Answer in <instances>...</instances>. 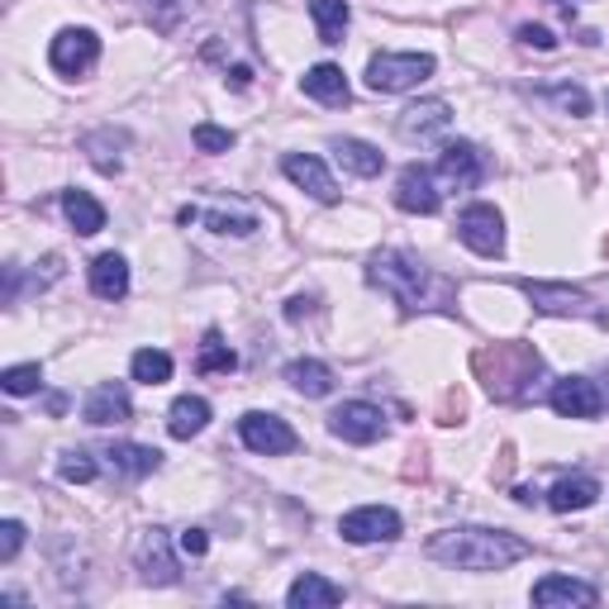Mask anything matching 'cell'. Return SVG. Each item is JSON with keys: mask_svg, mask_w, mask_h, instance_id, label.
<instances>
[{"mask_svg": "<svg viewBox=\"0 0 609 609\" xmlns=\"http://www.w3.org/2000/svg\"><path fill=\"white\" fill-rule=\"evenodd\" d=\"M424 552L434 557V562L452 567V572H504V567L524 562L528 543L520 534H510V528H443V534H434L424 543Z\"/></svg>", "mask_w": 609, "mask_h": 609, "instance_id": "obj_1", "label": "cell"}, {"mask_svg": "<svg viewBox=\"0 0 609 609\" xmlns=\"http://www.w3.org/2000/svg\"><path fill=\"white\" fill-rule=\"evenodd\" d=\"M367 281L381 295H391L400 309H443L452 305V281L438 277L434 267H424L405 248H386L367 263Z\"/></svg>", "mask_w": 609, "mask_h": 609, "instance_id": "obj_2", "label": "cell"}, {"mask_svg": "<svg viewBox=\"0 0 609 609\" xmlns=\"http://www.w3.org/2000/svg\"><path fill=\"white\" fill-rule=\"evenodd\" d=\"M434 76V58L429 53H377L367 62V86L377 96H400V90H414Z\"/></svg>", "mask_w": 609, "mask_h": 609, "instance_id": "obj_3", "label": "cell"}, {"mask_svg": "<svg viewBox=\"0 0 609 609\" xmlns=\"http://www.w3.org/2000/svg\"><path fill=\"white\" fill-rule=\"evenodd\" d=\"M239 438L243 448L257 452V458H287V452L301 448V438L281 414H267V410H248L239 419Z\"/></svg>", "mask_w": 609, "mask_h": 609, "instance_id": "obj_4", "label": "cell"}, {"mask_svg": "<svg viewBox=\"0 0 609 609\" xmlns=\"http://www.w3.org/2000/svg\"><path fill=\"white\" fill-rule=\"evenodd\" d=\"M329 434L343 438V443L367 448L386 434V414H381V405H372V400H343V405L329 414Z\"/></svg>", "mask_w": 609, "mask_h": 609, "instance_id": "obj_5", "label": "cell"}, {"mask_svg": "<svg viewBox=\"0 0 609 609\" xmlns=\"http://www.w3.org/2000/svg\"><path fill=\"white\" fill-rule=\"evenodd\" d=\"M458 239L472 248L476 257H500L504 253V215L496 205H466L458 219Z\"/></svg>", "mask_w": 609, "mask_h": 609, "instance_id": "obj_6", "label": "cell"}, {"mask_svg": "<svg viewBox=\"0 0 609 609\" xmlns=\"http://www.w3.org/2000/svg\"><path fill=\"white\" fill-rule=\"evenodd\" d=\"M134 562H138V576H144L148 586H176L181 581L167 528H144V538H138V548H134Z\"/></svg>", "mask_w": 609, "mask_h": 609, "instance_id": "obj_7", "label": "cell"}, {"mask_svg": "<svg viewBox=\"0 0 609 609\" xmlns=\"http://www.w3.org/2000/svg\"><path fill=\"white\" fill-rule=\"evenodd\" d=\"M339 534H343V543H357V548H367V543H395L400 514L386 510V504H362V510L339 520Z\"/></svg>", "mask_w": 609, "mask_h": 609, "instance_id": "obj_8", "label": "cell"}, {"mask_svg": "<svg viewBox=\"0 0 609 609\" xmlns=\"http://www.w3.org/2000/svg\"><path fill=\"white\" fill-rule=\"evenodd\" d=\"M524 295L543 315H581V319H605L595 301L581 287H562V281H524Z\"/></svg>", "mask_w": 609, "mask_h": 609, "instance_id": "obj_9", "label": "cell"}, {"mask_svg": "<svg viewBox=\"0 0 609 609\" xmlns=\"http://www.w3.org/2000/svg\"><path fill=\"white\" fill-rule=\"evenodd\" d=\"M486 172H490V158L476 144H466V138H458V144H443V153H438V176H443L448 186H458V191L482 186Z\"/></svg>", "mask_w": 609, "mask_h": 609, "instance_id": "obj_10", "label": "cell"}, {"mask_svg": "<svg viewBox=\"0 0 609 609\" xmlns=\"http://www.w3.org/2000/svg\"><path fill=\"white\" fill-rule=\"evenodd\" d=\"M96 58H100L96 29H62L53 44H48V62H53V72H62V76H82L86 68H96Z\"/></svg>", "mask_w": 609, "mask_h": 609, "instance_id": "obj_11", "label": "cell"}, {"mask_svg": "<svg viewBox=\"0 0 609 609\" xmlns=\"http://www.w3.org/2000/svg\"><path fill=\"white\" fill-rule=\"evenodd\" d=\"M548 405L562 414V419H595L605 410V391L590 377H562L548 391Z\"/></svg>", "mask_w": 609, "mask_h": 609, "instance_id": "obj_12", "label": "cell"}, {"mask_svg": "<svg viewBox=\"0 0 609 609\" xmlns=\"http://www.w3.org/2000/svg\"><path fill=\"white\" fill-rule=\"evenodd\" d=\"M395 205L405 215H438V205H443V191H438V181L429 167L410 162L405 172L395 176Z\"/></svg>", "mask_w": 609, "mask_h": 609, "instance_id": "obj_13", "label": "cell"}, {"mask_svg": "<svg viewBox=\"0 0 609 609\" xmlns=\"http://www.w3.org/2000/svg\"><path fill=\"white\" fill-rule=\"evenodd\" d=\"M281 172H287V181H295L305 196H315L319 205L339 200V186H333L329 167H324L319 158H309V153H287V158H281Z\"/></svg>", "mask_w": 609, "mask_h": 609, "instance_id": "obj_14", "label": "cell"}, {"mask_svg": "<svg viewBox=\"0 0 609 609\" xmlns=\"http://www.w3.org/2000/svg\"><path fill=\"white\" fill-rule=\"evenodd\" d=\"M448 124H452V106L448 100H419V106H410L405 114H400V138H410V144H429V138L438 134H448Z\"/></svg>", "mask_w": 609, "mask_h": 609, "instance_id": "obj_15", "label": "cell"}, {"mask_svg": "<svg viewBox=\"0 0 609 609\" xmlns=\"http://www.w3.org/2000/svg\"><path fill=\"white\" fill-rule=\"evenodd\" d=\"M82 414H86V424H96V429H106V424H124L129 414H134V400H129V391H124L120 381H100L96 391L86 395Z\"/></svg>", "mask_w": 609, "mask_h": 609, "instance_id": "obj_16", "label": "cell"}, {"mask_svg": "<svg viewBox=\"0 0 609 609\" xmlns=\"http://www.w3.org/2000/svg\"><path fill=\"white\" fill-rule=\"evenodd\" d=\"M528 600H534L538 609H557V605H581V609H590L595 600H600V590L586 586V581H576V576H543Z\"/></svg>", "mask_w": 609, "mask_h": 609, "instance_id": "obj_17", "label": "cell"}, {"mask_svg": "<svg viewBox=\"0 0 609 609\" xmlns=\"http://www.w3.org/2000/svg\"><path fill=\"white\" fill-rule=\"evenodd\" d=\"M106 458H110V472L124 476V482H144V476H153L162 466V452L148 443H110Z\"/></svg>", "mask_w": 609, "mask_h": 609, "instance_id": "obj_18", "label": "cell"}, {"mask_svg": "<svg viewBox=\"0 0 609 609\" xmlns=\"http://www.w3.org/2000/svg\"><path fill=\"white\" fill-rule=\"evenodd\" d=\"M343 600V586H333L329 576H319V572H301L291 581V590H287V605L291 609H329V605H339Z\"/></svg>", "mask_w": 609, "mask_h": 609, "instance_id": "obj_19", "label": "cell"}, {"mask_svg": "<svg viewBox=\"0 0 609 609\" xmlns=\"http://www.w3.org/2000/svg\"><path fill=\"white\" fill-rule=\"evenodd\" d=\"M301 90L309 100H319V106H348V76L339 62H319V68H309L301 76Z\"/></svg>", "mask_w": 609, "mask_h": 609, "instance_id": "obj_20", "label": "cell"}, {"mask_svg": "<svg viewBox=\"0 0 609 609\" xmlns=\"http://www.w3.org/2000/svg\"><path fill=\"white\" fill-rule=\"evenodd\" d=\"M90 291H96L100 301H124L129 295V263L120 253H100L96 263H90Z\"/></svg>", "mask_w": 609, "mask_h": 609, "instance_id": "obj_21", "label": "cell"}, {"mask_svg": "<svg viewBox=\"0 0 609 609\" xmlns=\"http://www.w3.org/2000/svg\"><path fill=\"white\" fill-rule=\"evenodd\" d=\"M62 215H68V224L82 233V239H90V233L106 229V205H100L90 191H62Z\"/></svg>", "mask_w": 609, "mask_h": 609, "instance_id": "obj_22", "label": "cell"}, {"mask_svg": "<svg viewBox=\"0 0 609 609\" xmlns=\"http://www.w3.org/2000/svg\"><path fill=\"white\" fill-rule=\"evenodd\" d=\"M600 500V482L595 476H562L552 490H548V504L557 514H576V510H590Z\"/></svg>", "mask_w": 609, "mask_h": 609, "instance_id": "obj_23", "label": "cell"}, {"mask_svg": "<svg viewBox=\"0 0 609 609\" xmlns=\"http://www.w3.org/2000/svg\"><path fill=\"white\" fill-rule=\"evenodd\" d=\"M205 424H210V400H200V395H176L172 400V410H167V434L172 438H196Z\"/></svg>", "mask_w": 609, "mask_h": 609, "instance_id": "obj_24", "label": "cell"}, {"mask_svg": "<svg viewBox=\"0 0 609 609\" xmlns=\"http://www.w3.org/2000/svg\"><path fill=\"white\" fill-rule=\"evenodd\" d=\"M287 381H291V391L305 395V400H319V395L333 391V372L324 367V362H315V357H295L287 367Z\"/></svg>", "mask_w": 609, "mask_h": 609, "instance_id": "obj_25", "label": "cell"}, {"mask_svg": "<svg viewBox=\"0 0 609 609\" xmlns=\"http://www.w3.org/2000/svg\"><path fill=\"white\" fill-rule=\"evenodd\" d=\"M333 158H339L353 176H381V167H386V153L362 144V138H333Z\"/></svg>", "mask_w": 609, "mask_h": 609, "instance_id": "obj_26", "label": "cell"}, {"mask_svg": "<svg viewBox=\"0 0 609 609\" xmlns=\"http://www.w3.org/2000/svg\"><path fill=\"white\" fill-rule=\"evenodd\" d=\"M309 20H315V29H319V44H343L353 5H348V0H309Z\"/></svg>", "mask_w": 609, "mask_h": 609, "instance_id": "obj_27", "label": "cell"}, {"mask_svg": "<svg viewBox=\"0 0 609 609\" xmlns=\"http://www.w3.org/2000/svg\"><path fill=\"white\" fill-rule=\"evenodd\" d=\"M196 367L205 372V377H229L233 367H239V353L219 339V329L205 333V343H200V357H196Z\"/></svg>", "mask_w": 609, "mask_h": 609, "instance_id": "obj_28", "label": "cell"}, {"mask_svg": "<svg viewBox=\"0 0 609 609\" xmlns=\"http://www.w3.org/2000/svg\"><path fill=\"white\" fill-rule=\"evenodd\" d=\"M129 372H134V381H144V386H167L172 381V357H167L162 348H138L134 362H129Z\"/></svg>", "mask_w": 609, "mask_h": 609, "instance_id": "obj_29", "label": "cell"}, {"mask_svg": "<svg viewBox=\"0 0 609 609\" xmlns=\"http://www.w3.org/2000/svg\"><path fill=\"white\" fill-rule=\"evenodd\" d=\"M120 144H124V138H114L110 129H106V134H90L82 148L90 153V162H96V172L114 176V172H120V167H124V158H120Z\"/></svg>", "mask_w": 609, "mask_h": 609, "instance_id": "obj_30", "label": "cell"}, {"mask_svg": "<svg viewBox=\"0 0 609 609\" xmlns=\"http://www.w3.org/2000/svg\"><path fill=\"white\" fill-rule=\"evenodd\" d=\"M538 100H548V106H557L562 114H576V120L581 114H590V96L581 86H543Z\"/></svg>", "mask_w": 609, "mask_h": 609, "instance_id": "obj_31", "label": "cell"}, {"mask_svg": "<svg viewBox=\"0 0 609 609\" xmlns=\"http://www.w3.org/2000/svg\"><path fill=\"white\" fill-rule=\"evenodd\" d=\"M144 10H148V20L158 24L162 34H172L181 20L191 15V10H196V0H144Z\"/></svg>", "mask_w": 609, "mask_h": 609, "instance_id": "obj_32", "label": "cell"}, {"mask_svg": "<svg viewBox=\"0 0 609 609\" xmlns=\"http://www.w3.org/2000/svg\"><path fill=\"white\" fill-rule=\"evenodd\" d=\"M0 386H5V395H34L38 386H44V367H38V362H20V367H5Z\"/></svg>", "mask_w": 609, "mask_h": 609, "instance_id": "obj_33", "label": "cell"}, {"mask_svg": "<svg viewBox=\"0 0 609 609\" xmlns=\"http://www.w3.org/2000/svg\"><path fill=\"white\" fill-rule=\"evenodd\" d=\"M58 476L68 486H86V482H96V462H90V452L82 448H72V452H62V462H58Z\"/></svg>", "mask_w": 609, "mask_h": 609, "instance_id": "obj_34", "label": "cell"}, {"mask_svg": "<svg viewBox=\"0 0 609 609\" xmlns=\"http://www.w3.org/2000/svg\"><path fill=\"white\" fill-rule=\"evenodd\" d=\"M191 144H196L200 153H229L233 148V129H219L210 120H200L196 129H191Z\"/></svg>", "mask_w": 609, "mask_h": 609, "instance_id": "obj_35", "label": "cell"}, {"mask_svg": "<svg viewBox=\"0 0 609 609\" xmlns=\"http://www.w3.org/2000/svg\"><path fill=\"white\" fill-rule=\"evenodd\" d=\"M205 224H210L215 233H233V239H248V233L257 229V219H253V215H219V210H210V215H205Z\"/></svg>", "mask_w": 609, "mask_h": 609, "instance_id": "obj_36", "label": "cell"}, {"mask_svg": "<svg viewBox=\"0 0 609 609\" xmlns=\"http://www.w3.org/2000/svg\"><path fill=\"white\" fill-rule=\"evenodd\" d=\"M20 548H24V524L5 520V524H0V562H15Z\"/></svg>", "mask_w": 609, "mask_h": 609, "instance_id": "obj_37", "label": "cell"}, {"mask_svg": "<svg viewBox=\"0 0 609 609\" xmlns=\"http://www.w3.org/2000/svg\"><path fill=\"white\" fill-rule=\"evenodd\" d=\"M520 44L524 48H538V53H552L557 38H552V29H543V24H520Z\"/></svg>", "mask_w": 609, "mask_h": 609, "instance_id": "obj_38", "label": "cell"}, {"mask_svg": "<svg viewBox=\"0 0 609 609\" xmlns=\"http://www.w3.org/2000/svg\"><path fill=\"white\" fill-rule=\"evenodd\" d=\"M176 548L186 557H205V552H210V534H205V528H186V534L176 538Z\"/></svg>", "mask_w": 609, "mask_h": 609, "instance_id": "obj_39", "label": "cell"}, {"mask_svg": "<svg viewBox=\"0 0 609 609\" xmlns=\"http://www.w3.org/2000/svg\"><path fill=\"white\" fill-rule=\"evenodd\" d=\"M229 86H233V90H248V86H253V68H248V62L229 68Z\"/></svg>", "mask_w": 609, "mask_h": 609, "instance_id": "obj_40", "label": "cell"}, {"mask_svg": "<svg viewBox=\"0 0 609 609\" xmlns=\"http://www.w3.org/2000/svg\"><path fill=\"white\" fill-rule=\"evenodd\" d=\"M191 219H200V210H196V205H181V210H176V224H191Z\"/></svg>", "mask_w": 609, "mask_h": 609, "instance_id": "obj_41", "label": "cell"}, {"mask_svg": "<svg viewBox=\"0 0 609 609\" xmlns=\"http://www.w3.org/2000/svg\"><path fill=\"white\" fill-rule=\"evenodd\" d=\"M514 500H520V504H534L538 490H534V486H520V490H514Z\"/></svg>", "mask_w": 609, "mask_h": 609, "instance_id": "obj_42", "label": "cell"}, {"mask_svg": "<svg viewBox=\"0 0 609 609\" xmlns=\"http://www.w3.org/2000/svg\"><path fill=\"white\" fill-rule=\"evenodd\" d=\"M68 410V395H48V414H62Z\"/></svg>", "mask_w": 609, "mask_h": 609, "instance_id": "obj_43", "label": "cell"}, {"mask_svg": "<svg viewBox=\"0 0 609 609\" xmlns=\"http://www.w3.org/2000/svg\"><path fill=\"white\" fill-rule=\"evenodd\" d=\"M562 5H567V10H572V5H576V0H562Z\"/></svg>", "mask_w": 609, "mask_h": 609, "instance_id": "obj_44", "label": "cell"}]
</instances>
